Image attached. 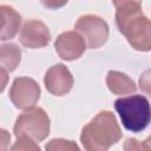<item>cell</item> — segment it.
I'll return each mask as SVG.
<instances>
[{"mask_svg":"<svg viewBox=\"0 0 151 151\" xmlns=\"http://www.w3.org/2000/svg\"><path fill=\"white\" fill-rule=\"evenodd\" d=\"M21 61V50L13 42L0 46V65L7 72H13Z\"/></svg>","mask_w":151,"mask_h":151,"instance_id":"7c38bea8","label":"cell"},{"mask_svg":"<svg viewBox=\"0 0 151 151\" xmlns=\"http://www.w3.org/2000/svg\"><path fill=\"white\" fill-rule=\"evenodd\" d=\"M40 2L42 4L44 7L48 9H58L64 7L68 2V0H40Z\"/></svg>","mask_w":151,"mask_h":151,"instance_id":"e0dca14e","label":"cell"},{"mask_svg":"<svg viewBox=\"0 0 151 151\" xmlns=\"http://www.w3.org/2000/svg\"><path fill=\"white\" fill-rule=\"evenodd\" d=\"M116 24L131 47L139 52L151 51V20L143 13L142 6L116 9Z\"/></svg>","mask_w":151,"mask_h":151,"instance_id":"7a4b0ae2","label":"cell"},{"mask_svg":"<svg viewBox=\"0 0 151 151\" xmlns=\"http://www.w3.org/2000/svg\"><path fill=\"white\" fill-rule=\"evenodd\" d=\"M50 129L51 122L46 111L41 107H31L17 118L13 132L15 138L26 137L40 143L48 137Z\"/></svg>","mask_w":151,"mask_h":151,"instance_id":"277c9868","label":"cell"},{"mask_svg":"<svg viewBox=\"0 0 151 151\" xmlns=\"http://www.w3.org/2000/svg\"><path fill=\"white\" fill-rule=\"evenodd\" d=\"M106 85L109 90L117 96L130 94L137 91V86L134 81L125 73L111 70L107 72L106 76Z\"/></svg>","mask_w":151,"mask_h":151,"instance_id":"8fae6325","label":"cell"},{"mask_svg":"<svg viewBox=\"0 0 151 151\" xmlns=\"http://www.w3.org/2000/svg\"><path fill=\"white\" fill-rule=\"evenodd\" d=\"M48 27L40 20H27L19 33V41L27 48H42L51 41Z\"/></svg>","mask_w":151,"mask_h":151,"instance_id":"9c48e42d","label":"cell"},{"mask_svg":"<svg viewBox=\"0 0 151 151\" xmlns=\"http://www.w3.org/2000/svg\"><path fill=\"white\" fill-rule=\"evenodd\" d=\"M74 31L81 34L88 48L101 47L107 41L110 34L107 22L94 14L80 17L74 25Z\"/></svg>","mask_w":151,"mask_h":151,"instance_id":"5b68a950","label":"cell"},{"mask_svg":"<svg viewBox=\"0 0 151 151\" xmlns=\"http://www.w3.org/2000/svg\"><path fill=\"white\" fill-rule=\"evenodd\" d=\"M39 84L28 77H17L9 90V99L19 110H28L34 107L40 98Z\"/></svg>","mask_w":151,"mask_h":151,"instance_id":"8992f818","label":"cell"},{"mask_svg":"<svg viewBox=\"0 0 151 151\" xmlns=\"http://www.w3.org/2000/svg\"><path fill=\"white\" fill-rule=\"evenodd\" d=\"M86 46L84 38L77 31H66L59 34L54 41L55 52L66 61L79 59L84 54Z\"/></svg>","mask_w":151,"mask_h":151,"instance_id":"ba28073f","label":"cell"},{"mask_svg":"<svg viewBox=\"0 0 151 151\" xmlns=\"http://www.w3.org/2000/svg\"><path fill=\"white\" fill-rule=\"evenodd\" d=\"M73 76L64 64H55L51 66L44 77L46 90L57 97H63L70 93L73 87Z\"/></svg>","mask_w":151,"mask_h":151,"instance_id":"52a82bcc","label":"cell"},{"mask_svg":"<svg viewBox=\"0 0 151 151\" xmlns=\"http://www.w3.org/2000/svg\"><path fill=\"white\" fill-rule=\"evenodd\" d=\"M116 9L130 7V6H142V0H111Z\"/></svg>","mask_w":151,"mask_h":151,"instance_id":"2e32d148","label":"cell"},{"mask_svg":"<svg viewBox=\"0 0 151 151\" xmlns=\"http://www.w3.org/2000/svg\"><path fill=\"white\" fill-rule=\"evenodd\" d=\"M124 149L129 150V151H132V150H144V146H143V143L138 142L137 139L127 138L125 140V143H124Z\"/></svg>","mask_w":151,"mask_h":151,"instance_id":"ac0fdd59","label":"cell"},{"mask_svg":"<svg viewBox=\"0 0 151 151\" xmlns=\"http://www.w3.org/2000/svg\"><path fill=\"white\" fill-rule=\"evenodd\" d=\"M46 150H79V146L73 140H67L64 138L51 139L46 145Z\"/></svg>","mask_w":151,"mask_h":151,"instance_id":"4fadbf2b","label":"cell"},{"mask_svg":"<svg viewBox=\"0 0 151 151\" xmlns=\"http://www.w3.org/2000/svg\"><path fill=\"white\" fill-rule=\"evenodd\" d=\"M122 130L111 111H100L80 133V142L87 151H106L122 138Z\"/></svg>","mask_w":151,"mask_h":151,"instance_id":"6da1fadb","label":"cell"},{"mask_svg":"<svg viewBox=\"0 0 151 151\" xmlns=\"http://www.w3.org/2000/svg\"><path fill=\"white\" fill-rule=\"evenodd\" d=\"M114 109L123 126L131 132H140L151 123V105L146 97L133 94L114 101Z\"/></svg>","mask_w":151,"mask_h":151,"instance_id":"3957f363","label":"cell"},{"mask_svg":"<svg viewBox=\"0 0 151 151\" xmlns=\"http://www.w3.org/2000/svg\"><path fill=\"white\" fill-rule=\"evenodd\" d=\"M143 146H144V150H151V136L143 142Z\"/></svg>","mask_w":151,"mask_h":151,"instance_id":"d6986e66","label":"cell"},{"mask_svg":"<svg viewBox=\"0 0 151 151\" xmlns=\"http://www.w3.org/2000/svg\"><path fill=\"white\" fill-rule=\"evenodd\" d=\"M1 15H2V26H1V41L11 40L18 33L21 25V15L12 6L1 5Z\"/></svg>","mask_w":151,"mask_h":151,"instance_id":"30bf717a","label":"cell"},{"mask_svg":"<svg viewBox=\"0 0 151 151\" xmlns=\"http://www.w3.org/2000/svg\"><path fill=\"white\" fill-rule=\"evenodd\" d=\"M138 85H139V88L142 90V92L147 94L151 98V68L145 70L140 74Z\"/></svg>","mask_w":151,"mask_h":151,"instance_id":"9a60e30c","label":"cell"},{"mask_svg":"<svg viewBox=\"0 0 151 151\" xmlns=\"http://www.w3.org/2000/svg\"><path fill=\"white\" fill-rule=\"evenodd\" d=\"M11 150H40V146L37 142L26 138V137H17V140L14 145L11 147Z\"/></svg>","mask_w":151,"mask_h":151,"instance_id":"5bb4252c","label":"cell"}]
</instances>
